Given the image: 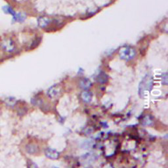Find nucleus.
<instances>
[{
	"label": "nucleus",
	"mask_w": 168,
	"mask_h": 168,
	"mask_svg": "<svg viewBox=\"0 0 168 168\" xmlns=\"http://www.w3.org/2000/svg\"><path fill=\"white\" fill-rule=\"evenodd\" d=\"M153 76L151 74H147L139 85V94L140 98H144L153 87Z\"/></svg>",
	"instance_id": "obj_1"
},
{
	"label": "nucleus",
	"mask_w": 168,
	"mask_h": 168,
	"mask_svg": "<svg viewBox=\"0 0 168 168\" xmlns=\"http://www.w3.org/2000/svg\"><path fill=\"white\" fill-rule=\"evenodd\" d=\"M136 54L135 49L130 46H126L121 48L119 51L120 57L126 61L133 59Z\"/></svg>",
	"instance_id": "obj_2"
},
{
	"label": "nucleus",
	"mask_w": 168,
	"mask_h": 168,
	"mask_svg": "<svg viewBox=\"0 0 168 168\" xmlns=\"http://www.w3.org/2000/svg\"><path fill=\"white\" fill-rule=\"evenodd\" d=\"M61 87L59 85L55 84L51 87L48 91V95L51 99H54L61 94Z\"/></svg>",
	"instance_id": "obj_3"
},
{
	"label": "nucleus",
	"mask_w": 168,
	"mask_h": 168,
	"mask_svg": "<svg viewBox=\"0 0 168 168\" xmlns=\"http://www.w3.org/2000/svg\"><path fill=\"white\" fill-rule=\"evenodd\" d=\"M3 49L7 52H12L15 50V44L11 39H5L2 44Z\"/></svg>",
	"instance_id": "obj_4"
},
{
	"label": "nucleus",
	"mask_w": 168,
	"mask_h": 168,
	"mask_svg": "<svg viewBox=\"0 0 168 168\" xmlns=\"http://www.w3.org/2000/svg\"><path fill=\"white\" fill-rule=\"evenodd\" d=\"M45 155L48 158L51 160H57L60 156L59 152L53 148H48L45 152Z\"/></svg>",
	"instance_id": "obj_5"
},
{
	"label": "nucleus",
	"mask_w": 168,
	"mask_h": 168,
	"mask_svg": "<svg viewBox=\"0 0 168 168\" xmlns=\"http://www.w3.org/2000/svg\"><path fill=\"white\" fill-rule=\"evenodd\" d=\"M51 22V20L46 17H41L38 19V24L41 28H45L48 26Z\"/></svg>",
	"instance_id": "obj_6"
},
{
	"label": "nucleus",
	"mask_w": 168,
	"mask_h": 168,
	"mask_svg": "<svg viewBox=\"0 0 168 168\" xmlns=\"http://www.w3.org/2000/svg\"><path fill=\"white\" fill-rule=\"evenodd\" d=\"M13 17V19L15 22H22L26 20V15L24 13H15Z\"/></svg>",
	"instance_id": "obj_7"
},
{
	"label": "nucleus",
	"mask_w": 168,
	"mask_h": 168,
	"mask_svg": "<svg viewBox=\"0 0 168 168\" xmlns=\"http://www.w3.org/2000/svg\"><path fill=\"white\" fill-rule=\"evenodd\" d=\"M96 80L99 82V83L104 84H106L108 81V77L104 72H101L99 74V75L97 76Z\"/></svg>",
	"instance_id": "obj_8"
},
{
	"label": "nucleus",
	"mask_w": 168,
	"mask_h": 168,
	"mask_svg": "<svg viewBox=\"0 0 168 168\" xmlns=\"http://www.w3.org/2000/svg\"><path fill=\"white\" fill-rule=\"evenodd\" d=\"M93 94L90 91H85L81 93V98L85 103H90L92 100Z\"/></svg>",
	"instance_id": "obj_9"
},
{
	"label": "nucleus",
	"mask_w": 168,
	"mask_h": 168,
	"mask_svg": "<svg viewBox=\"0 0 168 168\" xmlns=\"http://www.w3.org/2000/svg\"><path fill=\"white\" fill-rule=\"evenodd\" d=\"M80 85L81 88L87 89L91 86V82L87 78H83L80 82Z\"/></svg>",
	"instance_id": "obj_10"
},
{
	"label": "nucleus",
	"mask_w": 168,
	"mask_h": 168,
	"mask_svg": "<svg viewBox=\"0 0 168 168\" xmlns=\"http://www.w3.org/2000/svg\"><path fill=\"white\" fill-rule=\"evenodd\" d=\"M141 124L143 126H150L153 124V120L150 118L149 116H146L144 117L143 119L141 121Z\"/></svg>",
	"instance_id": "obj_11"
},
{
	"label": "nucleus",
	"mask_w": 168,
	"mask_h": 168,
	"mask_svg": "<svg viewBox=\"0 0 168 168\" xmlns=\"http://www.w3.org/2000/svg\"><path fill=\"white\" fill-rule=\"evenodd\" d=\"M2 9L3 11V12L6 14H9V15H12L13 16L16 13L15 12V11L13 10V9L9 5H5L2 7Z\"/></svg>",
	"instance_id": "obj_12"
},
{
	"label": "nucleus",
	"mask_w": 168,
	"mask_h": 168,
	"mask_svg": "<svg viewBox=\"0 0 168 168\" xmlns=\"http://www.w3.org/2000/svg\"><path fill=\"white\" fill-rule=\"evenodd\" d=\"M27 148V151L30 154H34L36 152V147L34 145H29L28 146Z\"/></svg>",
	"instance_id": "obj_13"
},
{
	"label": "nucleus",
	"mask_w": 168,
	"mask_h": 168,
	"mask_svg": "<svg viewBox=\"0 0 168 168\" xmlns=\"http://www.w3.org/2000/svg\"><path fill=\"white\" fill-rule=\"evenodd\" d=\"M162 84L163 85H167V73H163L162 75Z\"/></svg>",
	"instance_id": "obj_14"
}]
</instances>
